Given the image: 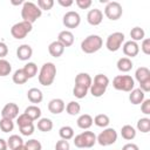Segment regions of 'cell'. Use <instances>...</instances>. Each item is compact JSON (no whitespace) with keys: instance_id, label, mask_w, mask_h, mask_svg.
Returning a JSON list of instances; mask_svg holds the SVG:
<instances>
[{"instance_id":"cell-1","label":"cell","mask_w":150,"mask_h":150,"mask_svg":"<svg viewBox=\"0 0 150 150\" xmlns=\"http://www.w3.org/2000/svg\"><path fill=\"white\" fill-rule=\"evenodd\" d=\"M42 15V11L38 7L36 4L32 1H25L21 8V18L22 21H27L29 23H34Z\"/></svg>"},{"instance_id":"cell-2","label":"cell","mask_w":150,"mask_h":150,"mask_svg":"<svg viewBox=\"0 0 150 150\" xmlns=\"http://www.w3.org/2000/svg\"><path fill=\"white\" fill-rule=\"evenodd\" d=\"M55 76H56V66L53 62H46L42 64V67L39 71L38 80H39L40 84L48 87V86L53 84Z\"/></svg>"},{"instance_id":"cell-3","label":"cell","mask_w":150,"mask_h":150,"mask_svg":"<svg viewBox=\"0 0 150 150\" xmlns=\"http://www.w3.org/2000/svg\"><path fill=\"white\" fill-rule=\"evenodd\" d=\"M103 46V40L100 35L96 34H91L88 35L84 40H82L81 42V50L86 54H93L98 52Z\"/></svg>"},{"instance_id":"cell-4","label":"cell","mask_w":150,"mask_h":150,"mask_svg":"<svg viewBox=\"0 0 150 150\" xmlns=\"http://www.w3.org/2000/svg\"><path fill=\"white\" fill-rule=\"evenodd\" d=\"M108 86H109L108 76L104 74H97L94 77V81L89 88V91L94 97H101L104 95Z\"/></svg>"},{"instance_id":"cell-5","label":"cell","mask_w":150,"mask_h":150,"mask_svg":"<svg viewBox=\"0 0 150 150\" xmlns=\"http://www.w3.org/2000/svg\"><path fill=\"white\" fill-rule=\"evenodd\" d=\"M96 143V135L93 131H83L74 137V145L80 149H90Z\"/></svg>"},{"instance_id":"cell-6","label":"cell","mask_w":150,"mask_h":150,"mask_svg":"<svg viewBox=\"0 0 150 150\" xmlns=\"http://www.w3.org/2000/svg\"><path fill=\"white\" fill-rule=\"evenodd\" d=\"M112 87L116 90L130 93L135 88V81L130 75H117L112 80Z\"/></svg>"},{"instance_id":"cell-7","label":"cell","mask_w":150,"mask_h":150,"mask_svg":"<svg viewBox=\"0 0 150 150\" xmlns=\"http://www.w3.org/2000/svg\"><path fill=\"white\" fill-rule=\"evenodd\" d=\"M33 29V25L27 22V21H20V22H16L12 26L11 28V34L14 39L16 40H21V39H25Z\"/></svg>"},{"instance_id":"cell-8","label":"cell","mask_w":150,"mask_h":150,"mask_svg":"<svg viewBox=\"0 0 150 150\" xmlns=\"http://www.w3.org/2000/svg\"><path fill=\"white\" fill-rule=\"evenodd\" d=\"M117 141V131L114 128H104L103 131L96 136V143L102 146H109Z\"/></svg>"},{"instance_id":"cell-9","label":"cell","mask_w":150,"mask_h":150,"mask_svg":"<svg viewBox=\"0 0 150 150\" xmlns=\"http://www.w3.org/2000/svg\"><path fill=\"white\" fill-rule=\"evenodd\" d=\"M122 14H123V8H122L120 2H117V1L107 2L105 7H104V15L109 20L116 21L122 16Z\"/></svg>"},{"instance_id":"cell-10","label":"cell","mask_w":150,"mask_h":150,"mask_svg":"<svg viewBox=\"0 0 150 150\" xmlns=\"http://www.w3.org/2000/svg\"><path fill=\"white\" fill-rule=\"evenodd\" d=\"M124 34L121 33V32H115V33H111L108 38H107V41H105V47L109 52H117L122 45L124 43Z\"/></svg>"},{"instance_id":"cell-11","label":"cell","mask_w":150,"mask_h":150,"mask_svg":"<svg viewBox=\"0 0 150 150\" xmlns=\"http://www.w3.org/2000/svg\"><path fill=\"white\" fill-rule=\"evenodd\" d=\"M62 23L66 28H69V29H74V28H77L81 23V16L77 12L75 11H69L67 12L63 18H62Z\"/></svg>"},{"instance_id":"cell-12","label":"cell","mask_w":150,"mask_h":150,"mask_svg":"<svg viewBox=\"0 0 150 150\" xmlns=\"http://www.w3.org/2000/svg\"><path fill=\"white\" fill-rule=\"evenodd\" d=\"M19 116V107L16 103L9 102L7 104H5V107L1 110V117L2 118H9V120H14Z\"/></svg>"},{"instance_id":"cell-13","label":"cell","mask_w":150,"mask_h":150,"mask_svg":"<svg viewBox=\"0 0 150 150\" xmlns=\"http://www.w3.org/2000/svg\"><path fill=\"white\" fill-rule=\"evenodd\" d=\"M122 49H123V53H124L125 57H129V59L137 56L138 53H139V46H138V43L135 42V41H132V40L124 42L122 45Z\"/></svg>"},{"instance_id":"cell-14","label":"cell","mask_w":150,"mask_h":150,"mask_svg":"<svg viewBox=\"0 0 150 150\" xmlns=\"http://www.w3.org/2000/svg\"><path fill=\"white\" fill-rule=\"evenodd\" d=\"M103 20V13L98 8H93L87 14V21L91 26H98Z\"/></svg>"},{"instance_id":"cell-15","label":"cell","mask_w":150,"mask_h":150,"mask_svg":"<svg viewBox=\"0 0 150 150\" xmlns=\"http://www.w3.org/2000/svg\"><path fill=\"white\" fill-rule=\"evenodd\" d=\"M64 108H66V104L62 98H53L48 103V110H49V112H52L54 115L61 114L64 110Z\"/></svg>"},{"instance_id":"cell-16","label":"cell","mask_w":150,"mask_h":150,"mask_svg":"<svg viewBox=\"0 0 150 150\" xmlns=\"http://www.w3.org/2000/svg\"><path fill=\"white\" fill-rule=\"evenodd\" d=\"M33 55V49L29 45H21L16 49V57L21 61H28Z\"/></svg>"},{"instance_id":"cell-17","label":"cell","mask_w":150,"mask_h":150,"mask_svg":"<svg viewBox=\"0 0 150 150\" xmlns=\"http://www.w3.org/2000/svg\"><path fill=\"white\" fill-rule=\"evenodd\" d=\"M91 83H93V79L88 73H79L75 77V84L76 86L84 87V88L89 89Z\"/></svg>"},{"instance_id":"cell-18","label":"cell","mask_w":150,"mask_h":150,"mask_svg":"<svg viewBox=\"0 0 150 150\" xmlns=\"http://www.w3.org/2000/svg\"><path fill=\"white\" fill-rule=\"evenodd\" d=\"M57 41L61 42L64 46V48L70 47L74 43V34L70 30H62L57 35Z\"/></svg>"},{"instance_id":"cell-19","label":"cell","mask_w":150,"mask_h":150,"mask_svg":"<svg viewBox=\"0 0 150 150\" xmlns=\"http://www.w3.org/2000/svg\"><path fill=\"white\" fill-rule=\"evenodd\" d=\"M48 52H49V54L53 57H60L63 54V52H64V46L61 42H59L57 40H55V41H53V42L49 43Z\"/></svg>"},{"instance_id":"cell-20","label":"cell","mask_w":150,"mask_h":150,"mask_svg":"<svg viewBox=\"0 0 150 150\" xmlns=\"http://www.w3.org/2000/svg\"><path fill=\"white\" fill-rule=\"evenodd\" d=\"M144 98H145V93H143L139 88H134L129 94V101L135 105L141 104L144 101Z\"/></svg>"},{"instance_id":"cell-21","label":"cell","mask_w":150,"mask_h":150,"mask_svg":"<svg viewBox=\"0 0 150 150\" xmlns=\"http://www.w3.org/2000/svg\"><path fill=\"white\" fill-rule=\"evenodd\" d=\"M27 97L29 100L30 103H34L35 105L38 103H41L42 100H43V94L40 89L38 88H30L28 91H27Z\"/></svg>"},{"instance_id":"cell-22","label":"cell","mask_w":150,"mask_h":150,"mask_svg":"<svg viewBox=\"0 0 150 150\" xmlns=\"http://www.w3.org/2000/svg\"><path fill=\"white\" fill-rule=\"evenodd\" d=\"M76 124L80 129L88 130L93 125V117L89 114H82V115L79 116V118L76 121Z\"/></svg>"},{"instance_id":"cell-23","label":"cell","mask_w":150,"mask_h":150,"mask_svg":"<svg viewBox=\"0 0 150 150\" xmlns=\"http://www.w3.org/2000/svg\"><path fill=\"white\" fill-rule=\"evenodd\" d=\"M116 66H117V69H118L120 71H122V73H128V71H130V70L132 69L134 63H132L131 59H129V57H121V59L117 60Z\"/></svg>"},{"instance_id":"cell-24","label":"cell","mask_w":150,"mask_h":150,"mask_svg":"<svg viewBox=\"0 0 150 150\" xmlns=\"http://www.w3.org/2000/svg\"><path fill=\"white\" fill-rule=\"evenodd\" d=\"M121 136L125 141H132L136 137V129L130 124H125L121 128Z\"/></svg>"},{"instance_id":"cell-25","label":"cell","mask_w":150,"mask_h":150,"mask_svg":"<svg viewBox=\"0 0 150 150\" xmlns=\"http://www.w3.org/2000/svg\"><path fill=\"white\" fill-rule=\"evenodd\" d=\"M135 77L138 81V83L145 82L148 80H150V70L146 67H138L135 71Z\"/></svg>"},{"instance_id":"cell-26","label":"cell","mask_w":150,"mask_h":150,"mask_svg":"<svg viewBox=\"0 0 150 150\" xmlns=\"http://www.w3.org/2000/svg\"><path fill=\"white\" fill-rule=\"evenodd\" d=\"M25 114L27 116H29L32 118V121H35V120H39L41 117V109L38 105L32 104V105H28L25 109Z\"/></svg>"},{"instance_id":"cell-27","label":"cell","mask_w":150,"mask_h":150,"mask_svg":"<svg viewBox=\"0 0 150 150\" xmlns=\"http://www.w3.org/2000/svg\"><path fill=\"white\" fill-rule=\"evenodd\" d=\"M93 123H95V125H97L100 128H108V125L110 123V118L105 114H98L93 118Z\"/></svg>"},{"instance_id":"cell-28","label":"cell","mask_w":150,"mask_h":150,"mask_svg":"<svg viewBox=\"0 0 150 150\" xmlns=\"http://www.w3.org/2000/svg\"><path fill=\"white\" fill-rule=\"evenodd\" d=\"M38 129L42 132H48L53 129V121L50 118L43 117L38 121Z\"/></svg>"},{"instance_id":"cell-29","label":"cell","mask_w":150,"mask_h":150,"mask_svg":"<svg viewBox=\"0 0 150 150\" xmlns=\"http://www.w3.org/2000/svg\"><path fill=\"white\" fill-rule=\"evenodd\" d=\"M23 144H25V143H23V139H22V137L19 136V135H11L9 138L7 139V145H8V148H9L11 150H14V149H16L18 146L23 145Z\"/></svg>"},{"instance_id":"cell-30","label":"cell","mask_w":150,"mask_h":150,"mask_svg":"<svg viewBox=\"0 0 150 150\" xmlns=\"http://www.w3.org/2000/svg\"><path fill=\"white\" fill-rule=\"evenodd\" d=\"M12 80H13V82H14L15 84H25V83L28 81V77L26 76L25 71H23L22 68H21V69H16V70L14 71L13 76H12Z\"/></svg>"},{"instance_id":"cell-31","label":"cell","mask_w":150,"mask_h":150,"mask_svg":"<svg viewBox=\"0 0 150 150\" xmlns=\"http://www.w3.org/2000/svg\"><path fill=\"white\" fill-rule=\"evenodd\" d=\"M66 111L68 115L70 116H75V115H79L80 111H81V104L76 101H70L67 105H66Z\"/></svg>"},{"instance_id":"cell-32","label":"cell","mask_w":150,"mask_h":150,"mask_svg":"<svg viewBox=\"0 0 150 150\" xmlns=\"http://www.w3.org/2000/svg\"><path fill=\"white\" fill-rule=\"evenodd\" d=\"M59 135H60L61 139L69 141V139L74 138V129L71 127H69V125H63V127L60 128Z\"/></svg>"},{"instance_id":"cell-33","label":"cell","mask_w":150,"mask_h":150,"mask_svg":"<svg viewBox=\"0 0 150 150\" xmlns=\"http://www.w3.org/2000/svg\"><path fill=\"white\" fill-rule=\"evenodd\" d=\"M130 38H131V40L132 41H135V42H137V41H141V40H143L144 38H145V32H144V29L143 28H141V27H134V28H131V30H130Z\"/></svg>"},{"instance_id":"cell-34","label":"cell","mask_w":150,"mask_h":150,"mask_svg":"<svg viewBox=\"0 0 150 150\" xmlns=\"http://www.w3.org/2000/svg\"><path fill=\"white\" fill-rule=\"evenodd\" d=\"M22 70L25 71L26 76H27L28 79H33V77L38 74V66H36L34 62H28V63H26V64L23 66Z\"/></svg>"},{"instance_id":"cell-35","label":"cell","mask_w":150,"mask_h":150,"mask_svg":"<svg viewBox=\"0 0 150 150\" xmlns=\"http://www.w3.org/2000/svg\"><path fill=\"white\" fill-rule=\"evenodd\" d=\"M137 130L143 132V134H146L150 131V118L148 117H142L137 121Z\"/></svg>"},{"instance_id":"cell-36","label":"cell","mask_w":150,"mask_h":150,"mask_svg":"<svg viewBox=\"0 0 150 150\" xmlns=\"http://www.w3.org/2000/svg\"><path fill=\"white\" fill-rule=\"evenodd\" d=\"M14 129V122L13 120H9V118H2L0 120V130L2 132H9V131H13Z\"/></svg>"},{"instance_id":"cell-37","label":"cell","mask_w":150,"mask_h":150,"mask_svg":"<svg viewBox=\"0 0 150 150\" xmlns=\"http://www.w3.org/2000/svg\"><path fill=\"white\" fill-rule=\"evenodd\" d=\"M11 71H12L11 63L5 59H0V76H7L11 74Z\"/></svg>"},{"instance_id":"cell-38","label":"cell","mask_w":150,"mask_h":150,"mask_svg":"<svg viewBox=\"0 0 150 150\" xmlns=\"http://www.w3.org/2000/svg\"><path fill=\"white\" fill-rule=\"evenodd\" d=\"M88 91H89V89H87V88H84V87L76 86V84H75L74 88H73V95H74L76 98H84V97L87 96Z\"/></svg>"},{"instance_id":"cell-39","label":"cell","mask_w":150,"mask_h":150,"mask_svg":"<svg viewBox=\"0 0 150 150\" xmlns=\"http://www.w3.org/2000/svg\"><path fill=\"white\" fill-rule=\"evenodd\" d=\"M25 146L27 150H42V144L38 139H28L25 143Z\"/></svg>"},{"instance_id":"cell-40","label":"cell","mask_w":150,"mask_h":150,"mask_svg":"<svg viewBox=\"0 0 150 150\" xmlns=\"http://www.w3.org/2000/svg\"><path fill=\"white\" fill-rule=\"evenodd\" d=\"M16 123H18V127L20 128V127H23V125H27V124L33 123V121H32V118L29 116H27L25 112H22L21 115H19L16 117Z\"/></svg>"},{"instance_id":"cell-41","label":"cell","mask_w":150,"mask_h":150,"mask_svg":"<svg viewBox=\"0 0 150 150\" xmlns=\"http://www.w3.org/2000/svg\"><path fill=\"white\" fill-rule=\"evenodd\" d=\"M54 6V0H38V7L41 11H49Z\"/></svg>"},{"instance_id":"cell-42","label":"cell","mask_w":150,"mask_h":150,"mask_svg":"<svg viewBox=\"0 0 150 150\" xmlns=\"http://www.w3.org/2000/svg\"><path fill=\"white\" fill-rule=\"evenodd\" d=\"M34 124L33 123H30V124H27V125H23V127H20L19 128V130H20V132H21V135H23V136H30V135H33V132H34Z\"/></svg>"},{"instance_id":"cell-43","label":"cell","mask_w":150,"mask_h":150,"mask_svg":"<svg viewBox=\"0 0 150 150\" xmlns=\"http://www.w3.org/2000/svg\"><path fill=\"white\" fill-rule=\"evenodd\" d=\"M55 150H70L69 142L66 139H60L55 144Z\"/></svg>"},{"instance_id":"cell-44","label":"cell","mask_w":150,"mask_h":150,"mask_svg":"<svg viewBox=\"0 0 150 150\" xmlns=\"http://www.w3.org/2000/svg\"><path fill=\"white\" fill-rule=\"evenodd\" d=\"M141 50H142L145 55H149V54H150V39L144 38V39L142 40V43H141Z\"/></svg>"},{"instance_id":"cell-45","label":"cell","mask_w":150,"mask_h":150,"mask_svg":"<svg viewBox=\"0 0 150 150\" xmlns=\"http://www.w3.org/2000/svg\"><path fill=\"white\" fill-rule=\"evenodd\" d=\"M141 110L144 115H150V98H144L141 103Z\"/></svg>"},{"instance_id":"cell-46","label":"cell","mask_w":150,"mask_h":150,"mask_svg":"<svg viewBox=\"0 0 150 150\" xmlns=\"http://www.w3.org/2000/svg\"><path fill=\"white\" fill-rule=\"evenodd\" d=\"M75 4H76L77 7L81 8V9H88V8L91 6L93 1H91V0H76Z\"/></svg>"},{"instance_id":"cell-47","label":"cell","mask_w":150,"mask_h":150,"mask_svg":"<svg viewBox=\"0 0 150 150\" xmlns=\"http://www.w3.org/2000/svg\"><path fill=\"white\" fill-rule=\"evenodd\" d=\"M8 54V47L5 42L0 41V59H4Z\"/></svg>"},{"instance_id":"cell-48","label":"cell","mask_w":150,"mask_h":150,"mask_svg":"<svg viewBox=\"0 0 150 150\" xmlns=\"http://www.w3.org/2000/svg\"><path fill=\"white\" fill-rule=\"evenodd\" d=\"M139 89H141L143 93H148V91H150V80L139 83Z\"/></svg>"},{"instance_id":"cell-49","label":"cell","mask_w":150,"mask_h":150,"mask_svg":"<svg viewBox=\"0 0 150 150\" xmlns=\"http://www.w3.org/2000/svg\"><path fill=\"white\" fill-rule=\"evenodd\" d=\"M122 150H139V148L135 143H127L122 146Z\"/></svg>"},{"instance_id":"cell-50","label":"cell","mask_w":150,"mask_h":150,"mask_svg":"<svg viewBox=\"0 0 150 150\" xmlns=\"http://www.w3.org/2000/svg\"><path fill=\"white\" fill-rule=\"evenodd\" d=\"M57 4L62 7H70L74 4V1L73 0H57Z\"/></svg>"},{"instance_id":"cell-51","label":"cell","mask_w":150,"mask_h":150,"mask_svg":"<svg viewBox=\"0 0 150 150\" xmlns=\"http://www.w3.org/2000/svg\"><path fill=\"white\" fill-rule=\"evenodd\" d=\"M8 145H7V141H5L4 138H0V150H7Z\"/></svg>"},{"instance_id":"cell-52","label":"cell","mask_w":150,"mask_h":150,"mask_svg":"<svg viewBox=\"0 0 150 150\" xmlns=\"http://www.w3.org/2000/svg\"><path fill=\"white\" fill-rule=\"evenodd\" d=\"M14 150H27V149H26V146H25V144H23V145L18 146V148H16V149H14Z\"/></svg>"},{"instance_id":"cell-53","label":"cell","mask_w":150,"mask_h":150,"mask_svg":"<svg viewBox=\"0 0 150 150\" xmlns=\"http://www.w3.org/2000/svg\"><path fill=\"white\" fill-rule=\"evenodd\" d=\"M12 4L13 5H20V4H23V1H21V0L20 1H12Z\"/></svg>"}]
</instances>
